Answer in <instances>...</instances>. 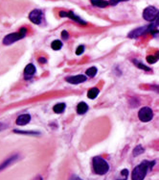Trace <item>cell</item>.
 I'll return each mask as SVG.
<instances>
[{
  "instance_id": "cell-1",
  "label": "cell",
  "mask_w": 159,
  "mask_h": 180,
  "mask_svg": "<svg viewBox=\"0 0 159 180\" xmlns=\"http://www.w3.org/2000/svg\"><path fill=\"white\" fill-rule=\"evenodd\" d=\"M155 165V161H143L133 169L131 173V180H144L148 171L152 169Z\"/></svg>"
},
{
  "instance_id": "cell-2",
  "label": "cell",
  "mask_w": 159,
  "mask_h": 180,
  "mask_svg": "<svg viewBox=\"0 0 159 180\" xmlns=\"http://www.w3.org/2000/svg\"><path fill=\"white\" fill-rule=\"evenodd\" d=\"M92 165L95 173H97L98 175H105L109 171L108 163L103 158L100 157V156H96V157L93 158Z\"/></svg>"
},
{
  "instance_id": "cell-3",
  "label": "cell",
  "mask_w": 159,
  "mask_h": 180,
  "mask_svg": "<svg viewBox=\"0 0 159 180\" xmlns=\"http://www.w3.org/2000/svg\"><path fill=\"white\" fill-rule=\"evenodd\" d=\"M26 35H27V29L25 27H22V28H20V30L18 32L11 33V34L6 36V37L3 39V44H5V45L13 44L15 43V41L25 38Z\"/></svg>"
},
{
  "instance_id": "cell-4",
  "label": "cell",
  "mask_w": 159,
  "mask_h": 180,
  "mask_svg": "<svg viewBox=\"0 0 159 180\" xmlns=\"http://www.w3.org/2000/svg\"><path fill=\"white\" fill-rule=\"evenodd\" d=\"M159 16V10L154 6H148L143 11V19L147 21L152 22Z\"/></svg>"
},
{
  "instance_id": "cell-5",
  "label": "cell",
  "mask_w": 159,
  "mask_h": 180,
  "mask_svg": "<svg viewBox=\"0 0 159 180\" xmlns=\"http://www.w3.org/2000/svg\"><path fill=\"white\" fill-rule=\"evenodd\" d=\"M138 118L143 122H149L154 118V113L150 107H143L138 113Z\"/></svg>"
},
{
  "instance_id": "cell-6",
  "label": "cell",
  "mask_w": 159,
  "mask_h": 180,
  "mask_svg": "<svg viewBox=\"0 0 159 180\" xmlns=\"http://www.w3.org/2000/svg\"><path fill=\"white\" fill-rule=\"evenodd\" d=\"M59 15L60 17H68V19H72L73 21H75V22L79 23V24H81V25H86L87 24L86 21H84L83 19H81L80 16H78L77 15H75L74 12H72V11H69V12L60 11L59 13Z\"/></svg>"
},
{
  "instance_id": "cell-7",
  "label": "cell",
  "mask_w": 159,
  "mask_h": 180,
  "mask_svg": "<svg viewBox=\"0 0 159 180\" xmlns=\"http://www.w3.org/2000/svg\"><path fill=\"white\" fill-rule=\"evenodd\" d=\"M29 19L31 22H33L34 24L39 25L42 22V20H43V12L39 9L33 10L31 13L29 14Z\"/></svg>"
},
{
  "instance_id": "cell-8",
  "label": "cell",
  "mask_w": 159,
  "mask_h": 180,
  "mask_svg": "<svg viewBox=\"0 0 159 180\" xmlns=\"http://www.w3.org/2000/svg\"><path fill=\"white\" fill-rule=\"evenodd\" d=\"M146 33H149V27L148 25L146 26H142V27H139V28H136L132 30V31L128 34V38L130 39H135V38H138L140 37V36H142Z\"/></svg>"
},
{
  "instance_id": "cell-9",
  "label": "cell",
  "mask_w": 159,
  "mask_h": 180,
  "mask_svg": "<svg viewBox=\"0 0 159 180\" xmlns=\"http://www.w3.org/2000/svg\"><path fill=\"white\" fill-rule=\"evenodd\" d=\"M19 159V155L18 154H14V155H12V156H10L9 158H7V159H5L1 164H0V171H2L3 170H5V169H7V168L9 167V166H11L12 164H14V163H15V162Z\"/></svg>"
},
{
  "instance_id": "cell-10",
  "label": "cell",
  "mask_w": 159,
  "mask_h": 180,
  "mask_svg": "<svg viewBox=\"0 0 159 180\" xmlns=\"http://www.w3.org/2000/svg\"><path fill=\"white\" fill-rule=\"evenodd\" d=\"M66 82H68L70 84H81L83 82L86 81V76L83 75V74H79V75H75V76H69V77H66L65 78Z\"/></svg>"
},
{
  "instance_id": "cell-11",
  "label": "cell",
  "mask_w": 159,
  "mask_h": 180,
  "mask_svg": "<svg viewBox=\"0 0 159 180\" xmlns=\"http://www.w3.org/2000/svg\"><path fill=\"white\" fill-rule=\"evenodd\" d=\"M31 121V116L29 114H23V115H20L16 118L15 123L19 126H23V125H26L30 122Z\"/></svg>"
},
{
  "instance_id": "cell-12",
  "label": "cell",
  "mask_w": 159,
  "mask_h": 180,
  "mask_svg": "<svg viewBox=\"0 0 159 180\" xmlns=\"http://www.w3.org/2000/svg\"><path fill=\"white\" fill-rule=\"evenodd\" d=\"M90 2L94 7L98 8H106L109 5V2L106 1V0H90Z\"/></svg>"
},
{
  "instance_id": "cell-13",
  "label": "cell",
  "mask_w": 159,
  "mask_h": 180,
  "mask_svg": "<svg viewBox=\"0 0 159 180\" xmlns=\"http://www.w3.org/2000/svg\"><path fill=\"white\" fill-rule=\"evenodd\" d=\"M88 111V105L85 102H80L77 106V113L79 115H83Z\"/></svg>"
},
{
  "instance_id": "cell-14",
  "label": "cell",
  "mask_w": 159,
  "mask_h": 180,
  "mask_svg": "<svg viewBox=\"0 0 159 180\" xmlns=\"http://www.w3.org/2000/svg\"><path fill=\"white\" fill-rule=\"evenodd\" d=\"M24 73L29 76H33L36 73V67L33 64H28L26 68L24 69Z\"/></svg>"
},
{
  "instance_id": "cell-15",
  "label": "cell",
  "mask_w": 159,
  "mask_h": 180,
  "mask_svg": "<svg viewBox=\"0 0 159 180\" xmlns=\"http://www.w3.org/2000/svg\"><path fill=\"white\" fill-rule=\"evenodd\" d=\"M99 93H100V91H99V89H98V88H92V89L88 90L87 97L90 98V99H95L98 97Z\"/></svg>"
},
{
  "instance_id": "cell-16",
  "label": "cell",
  "mask_w": 159,
  "mask_h": 180,
  "mask_svg": "<svg viewBox=\"0 0 159 180\" xmlns=\"http://www.w3.org/2000/svg\"><path fill=\"white\" fill-rule=\"evenodd\" d=\"M65 103H58L53 107V111L56 114H62L65 110Z\"/></svg>"
},
{
  "instance_id": "cell-17",
  "label": "cell",
  "mask_w": 159,
  "mask_h": 180,
  "mask_svg": "<svg viewBox=\"0 0 159 180\" xmlns=\"http://www.w3.org/2000/svg\"><path fill=\"white\" fill-rule=\"evenodd\" d=\"M158 26H159V16L157 17V19H156L155 20H154L152 22H151L150 25H148V27H149V33L154 32L155 30L157 29Z\"/></svg>"
},
{
  "instance_id": "cell-18",
  "label": "cell",
  "mask_w": 159,
  "mask_h": 180,
  "mask_svg": "<svg viewBox=\"0 0 159 180\" xmlns=\"http://www.w3.org/2000/svg\"><path fill=\"white\" fill-rule=\"evenodd\" d=\"M51 47H52L53 50H59V49H62V47H63L62 41H59V40L53 41L52 44H51Z\"/></svg>"
},
{
  "instance_id": "cell-19",
  "label": "cell",
  "mask_w": 159,
  "mask_h": 180,
  "mask_svg": "<svg viewBox=\"0 0 159 180\" xmlns=\"http://www.w3.org/2000/svg\"><path fill=\"white\" fill-rule=\"evenodd\" d=\"M97 68L96 67H91L89 69H86V71H85V74H86L88 77L90 78H93L96 74H97Z\"/></svg>"
},
{
  "instance_id": "cell-20",
  "label": "cell",
  "mask_w": 159,
  "mask_h": 180,
  "mask_svg": "<svg viewBox=\"0 0 159 180\" xmlns=\"http://www.w3.org/2000/svg\"><path fill=\"white\" fill-rule=\"evenodd\" d=\"M144 151H145V148L141 145H139L133 149V156H139L140 154L144 153Z\"/></svg>"
},
{
  "instance_id": "cell-21",
  "label": "cell",
  "mask_w": 159,
  "mask_h": 180,
  "mask_svg": "<svg viewBox=\"0 0 159 180\" xmlns=\"http://www.w3.org/2000/svg\"><path fill=\"white\" fill-rule=\"evenodd\" d=\"M15 133L18 134H25V135H40L39 132L36 131H21V130H14Z\"/></svg>"
},
{
  "instance_id": "cell-22",
  "label": "cell",
  "mask_w": 159,
  "mask_h": 180,
  "mask_svg": "<svg viewBox=\"0 0 159 180\" xmlns=\"http://www.w3.org/2000/svg\"><path fill=\"white\" fill-rule=\"evenodd\" d=\"M133 63H134V65H137V67H138L139 69H144V70H146V71H150V70H151V69H150V68L146 67L145 65H143V64H141V63H140V62L136 61V60H134V61H133Z\"/></svg>"
},
{
  "instance_id": "cell-23",
  "label": "cell",
  "mask_w": 159,
  "mask_h": 180,
  "mask_svg": "<svg viewBox=\"0 0 159 180\" xmlns=\"http://www.w3.org/2000/svg\"><path fill=\"white\" fill-rule=\"evenodd\" d=\"M158 61V56H154V55H151L147 57V62L149 64H154Z\"/></svg>"
},
{
  "instance_id": "cell-24",
  "label": "cell",
  "mask_w": 159,
  "mask_h": 180,
  "mask_svg": "<svg viewBox=\"0 0 159 180\" xmlns=\"http://www.w3.org/2000/svg\"><path fill=\"white\" fill-rule=\"evenodd\" d=\"M84 49H85V47H84V45H79L78 47H77V49H76V55H82V54L84 52Z\"/></svg>"
},
{
  "instance_id": "cell-25",
  "label": "cell",
  "mask_w": 159,
  "mask_h": 180,
  "mask_svg": "<svg viewBox=\"0 0 159 180\" xmlns=\"http://www.w3.org/2000/svg\"><path fill=\"white\" fill-rule=\"evenodd\" d=\"M125 1H128V0H109L108 2H109V5L115 6V5H117L120 2H125Z\"/></svg>"
},
{
  "instance_id": "cell-26",
  "label": "cell",
  "mask_w": 159,
  "mask_h": 180,
  "mask_svg": "<svg viewBox=\"0 0 159 180\" xmlns=\"http://www.w3.org/2000/svg\"><path fill=\"white\" fill-rule=\"evenodd\" d=\"M62 37H63V40H67V39L69 38V34H68V32L65 31V30H64V31H63V32H62Z\"/></svg>"
},
{
  "instance_id": "cell-27",
  "label": "cell",
  "mask_w": 159,
  "mask_h": 180,
  "mask_svg": "<svg viewBox=\"0 0 159 180\" xmlns=\"http://www.w3.org/2000/svg\"><path fill=\"white\" fill-rule=\"evenodd\" d=\"M68 180H83V179H81L79 176H77V175H73L70 176V178H69Z\"/></svg>"
},
{
  "instance_id": "cell-28",
  "label": "cell",
  "mask_w": 159,
  "mask_h": 180,
  "mask_svg": "<svg viewBox=\"0 0 159 180\" xmlns=\"http://www.w3.org/2000/svg\"><path fill=\"white\" fill-rule=\"evenodd\" d=\"M7 126H8L7 124H4V123H2V122H0V131H2V130L6 129V128H7Z\"/></svg>"
},
{
  "instance_id": "cell-29",
  "label": "cell",
  "mask_w": 159,
  "mask_h": 180,
  "mask_svg": "<svg viewBox=\"0 0 159 180\" xmlns=\"http://www.w3.org/2000/svg\"><path fill=\"white\" fill-rule=\"evenodd\" d=\"M33 180H43V179H42V177L40 175H38V176H36Z\"/></svg>"
},
{
  "instance_id": "cell-30",
  "label": "cell",
  "mask_w": 159,
  "mask_h": 180,
  "mask_svg": "<svg viewBox=\"0 0 159 180\" xmlns=\"http://www.w3.org/2000/svg\"><path fill=\"white\" fill-rule=\"evenodd\" d=\"M39 61L40 63H42V62H43V63H45V62H46V60H45V58H39Z\"/></svg>"
},
{
  "instance_id": "cell-31",
  "label": "cell",
  "mask_w": 159,
  "mask_h": 180,
  "mask_svg": "<svg viewBox=\"0 0 159 180\" xmlns=\"http://www.w3.org/2000/svg\"><path fill=\"white\" fill-rule=\"evenodd\" d=\"M118 180H127V177H126V178H124V179H118Z\"/></svg>"
}]
</instances>
